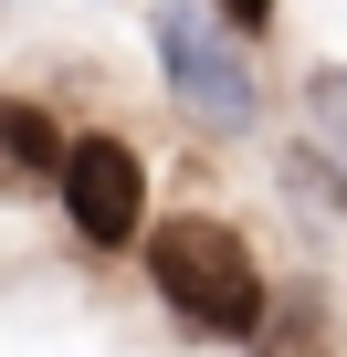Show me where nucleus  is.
Wrapping results in <instances>:
<instances>
[{
  "label": "nucleus",
  "mask_w": 347,
  "mask_h": 357,
  "mask_svg": "<svg viewBox=\"0 0 347 357\" xmlns=\"http://www.w3.org/2000/svg\"><path fill=\"white\" fill-rule=\"evenodd\" d=\"M147 273H158V294L200 336H253L263 326V273H253V252H242L232 221H158Z\"/></svg>",
  "instance_id": "obj_1"
},
{
  "label": "nucleus",
  "mask_w": 347,
  "mask_h": 357,
  "mask_svg": "<svg viewBox=\"0 0 347 357\" xmlns=\"http://www.w3.org/2000/svg\"><path fill=\"white\" fill-rule=\"evenodd\" d=\"M158 74H168V95H179L200 126H253V105H263V84H253V63H242V43L200 11V0H158Z\"/></svg>",
  "instance_id": "obj_2"
},
{
  "label": "nucleus",
  "mask_w": 347,
  "mask_h": 357,
  "mask_svg": "<svg viewBox=\"0 0 347 357\" xmlns=\"http://www.w3.org/2000/svg\"><path fill=\"white\" fill-rule=\"evenodd\" d=\"M53 190H64V211H74L84 242H137V211H147L137 190H147V178H137V147L126 137H74Z\"/></svg>",
  "instance_id": "obj_3"
},
{
  "label": "nucleus",
  "mask_w": 347,
  "mask_h": 357,
  "mask_svg": "<svg viewBox=\"0 0 347 357\" xmlns=\"http://www.w3.org/2000/svg\"><path fill=\"white\" fill-rule=\"evenodd\" d=\"M0 178H64V137L32 105H0Z\"/></svg>",
  "instance_id": "obj_4"
},
{
  "label": "nucleus",
  "mask_w": 347,
  "mask_h": 357,
  "mask_svg": "<svg viewBox=\"0 0 347 357\" xmlns=\"http://www.w3.org/2000/svg\"><path fill=\"white\" fill-rule=\"evenodd\" d=\"M305 105H316V137H326V158L347 168V63H337V74H316V84H305Z\"/></svg>",
  "instance_id": "obj_5"
},
{
  "label": "nucleus",
  "mask_w": 347,
  "mask_h": 357,
  "mask_svg": "<svg viewBox=\"0 0 347 357\" xmlns=\"http://www.w3.org/2000/svg\"><path fill=\"white\" fill-rule=\"evenodd\" d=\"M221 11H232V22L253 32V22H274V0H221Z\"/></svg>",
  "instance_id": "obj_6"
}]
</instances>
